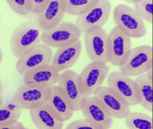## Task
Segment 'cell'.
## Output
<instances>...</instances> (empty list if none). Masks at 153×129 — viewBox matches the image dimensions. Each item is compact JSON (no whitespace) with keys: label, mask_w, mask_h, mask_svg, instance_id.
<instances>
[{"label":"cell","mask_w":153,"mask_h":129,"mask_svg":"<svg viewBox=\"0 0 153 129\" xmlns=\"http://www.w3.org/2000/svg\"><path fill=\"white\" fill-rule=\"evenodd\" d=\"M113 16L115 27L130 38H142L146 35L145 21L129 5L124 4L116 5Z\"/></svg>","instance_id":"cell-1"},{"label":"cell","mask_w":153,"mask_h":129,"mask_svg":"<svg viewBox=\"0 0 153 129\" xmlns=\"http://www.w3.org/2000/svg\"><path fill=\"white\" fill-rule=\"evenodd\" d=\"M42 32L35 20L26 21L18 26L11 35L10 42L14 56L18 59L27 51L40 44Z\"/></svg>","instance_id":"cell-2"},{"label":"cell","mask_w":153,"mask_h":129,"mask_svg":"<svg viewBox=\"0 0 153 129\" xmlns=\"http://www.w3.org/2000/svg\"><path fill=\"white\" fill-rule=\"evenodd\" d=\"M153 49L149 45H141L131 48L120 71L128 77H138L152 68Z\"/></svg>","instance_id":"cell-3"},{"label":"cell","mask_w":153,"mask_h":129,"mask_svg":"<svg viewBox=\"0 0 153 129\" xmlns=\"http://www.w3.org/2000/svg\"><path fill=\"white\" fill-rule=\"evenodd\" d=\"M81 33L75 23L63 22L53 28L42 31L41 40L51 48H59L79 40Z\"/></svg>","instance_id":"cell-4"},{"label":"cell","mask_w":153,"mask_h":129,"mask_svg":"<svg viewBox=\"0 0 153 129\" xmlns=\"http://www.w3.org/2000/svg\"><path fill=\"white\" fill-rule=\"evenodd\" d=\"M53 56L52 49L43 44H39L27 51L18 59L16 70L24 76L28 73L50 65Z\"/></svg>","instance_id":"cell-5"},{"label":"cell","mask_w":153,"mask_h":129,"mask_svg":"<svg viewBox=\"0 0 153 129\" xmlns=\"http://www.w3.org/2000/svg\"><path fill=\"white\" fill-rule=\"evenodd\" d=\"M109 72L106 63L97 62H91L82 70L79 78L85 97L94 95L102 87Z\"/></svg>","instance_id":"cell-6"},{"label":"cell","mask_w":153,"mask_h":129,"mask_svg":"<svg viewBox=\"0 0 153 129\" xmlns=\"http://www.w3.org/2000/svg\"><path fill=\"white\" fill-rule=\"evenodd\" d=\"M112 5L108 0H97L96 4L86 13L77 17L75 24L81 33L97 28H102L108 21Z\"/></svg>","instance_id":"cell-7"},{"label":"cell","mask_w":153,"mask_h":129,"mask_svg":"<svg viewBox=\"0 0 153 129\" xmlns=\"http://www.w3.org/2000/svg\"><path fill=\"white\" fill-rule=\"evenodd\" d=\"M107 86L130 107L139 104V95L135 81L119 71L108 75Z\"/></svg>","instance_id":"cell-8"},{"label":"cell","mask_w":153,"mask_h":129,"mask_svg":"<svg viewBox=\"0 0 153 129\" xmlns=\"http://www.w3.org/2000/svg\"><path fill=\"white\" fill-rule=\"evenodd\" d=\"M49 88L24 83L15 92L13 105L20 110H31L40 106L45 104Z\"/></svg>","instance_id":"cell-9"},{"label":"cell","mask_w":153,"mask_h":129,"mask_svg":"<svg viewBox=\"0 0 153 129\" xmlns=\"http://www.w3.org/2000/svg\"><path fill=\"white\" fill-rule=\"evenodd\" d=\"M131 49V39L114 27L108 34L107 55L108 62L120 67L124 62Z\"/></svg>","instance_id":"cell-10"},{"label":"cell","mask_w":153,"mask_h":129,"mask_svg":"<svg viewBox=\"0 0 153 129\" xmlns=\"http://www.w3.org/2000/svg\"><path fill=\"white\" fill-rule=\"evenodd\" d=\"M108 34L103 28L88 30L84 35V44L88 56L92 62H108Z\"/></svg>","instance_id":"cell-11"},{"label":"cell","mask_w":153,"mask_h":129,"mask_svg":"<svg viewBox=\"0 0 153 129\" xmlns=\"http://www.w3.org/2000/svg\"><path fill=\"white\" fill-rule=\"evenodd\" d=\"M85 119L101 129H109L113 124V117L94 96H85L80 107Z\"/></svg>","instance_id":"cell-12"},{"label":"cell","mask_w":153,"mask_h":129,"mask_svg":"<svg viewBox=\"0 0 153 129\" xmlns=\"http://www.w3.org/2000/svg\"><path fill=\"white\" fill-rule=\"evenodd\" d=\"M94 96L114 118L125 119L130 113L129 106L108 87H101L94 93Z\"/></svg>","instance_id":"cell-13"},{"label":"cell","mask_w":153,"mask_h":129,"mask_svg":"<svg viewBox=\"0 0 153 129\" xmlns=\"http://www.w3.org/2000/svg\"><path fill=\"white\" fill-rule=\"evenodd\" d=\"M58 85L71 104L74 111L80 110L85 97L79 82V74L72 70L63 71L60 74Z\"/></svg>","instance_id":"cell-14"},{"label":"cell","mask_w":153,"mask_h":129,"mask_svg":"<svg viewBox=\"0 0 153 129\" xmlns=\"http://www.w3.org/2000/svg\"><path fill=\"white\" fill-rule=\"evenodd\" d=\"M45 104L63 122L70 119L75 111L58 86L54 85L49 87Z\"/></svg>","instance_id":"cell-15"},{"label":"cell","mask_w":153,"mask_h":129,"mask_svg":"<svg viewBox=\"0 0 153 129\" xmlns=\"http://www.w3.org/2000/svg\"><path fill=\"white\" fill-rule=\"evenodd\" d=\"M65 14L64 0H49L46 8L35 20L40 30L45 31L60 24Z\"/></svg>","instance_id":"cell-16"},{"label":"cell","mask_w":153,"mask_h":129,"mask_svg":"<svg viewBox=\"0 0 153 129\" xmlns=\"http://www.w3.org/2000/svg\"><path fill=\"white\" fill-rule=\"evenodd\" d=\"M82 52L80 39L71 44L58 48L53 56L51 65L59 72L69 70L78 60Z\"/></svg>","instance_id":"cell-17"},{"label":"cell","mask_w":153,"mask_h":129,"mask_svg":"<svg viewBox=\"0 0 153 129\" xmlns=\"http://www.w3.org/2000/svg\"><path fill=\"white\" fill-rule=\"evenodd\" d=\"M59 72L51 64L34 70L23 76L25 84L49 88L59 81Z\"/></svg>","instance_id":"cell-18"},{"label":"cell","mask_w":153,"mask_h":129,"mask_svg":"<svg viewBox=\"0 0 153 129\" xmlns=\"http://www.w3.org/2000/svg\"><path fill=\"white\" fill-rule=\"evenodd\" d=\"M30 116L37 129H62L64 122L45 104L30 110Z\"/></svg>","instance_id":"cell-19"},{"label":"cell","mask_w":153,"mask_h":129,"mask_svg":"<svg viewBox=\"0 0 153 129\" xmlns=\"http://www.w3.org/2000/svg\"><path fill=\"white\" fill-rule=\"evenodd\" d=\"M139 95V104L148 112L153 111V82L146 74L137 77L135 80Z\"/></svg>","instance_id":"cell-20"},{"label":"cell","mask_w":153,"mask_h":129,"mask_svg":"<svg viewBox=\"0 0 153 129\" xmlns=\"http://www.w3.org/2000/svg\"><path fill=\"white\" fill-rule=\"evenodd\" d=\"M128 129H153V120L150 116L140 112L130 113L125 118Z\"/></svg>","instance_id":"cell-21"},{"label":"cell","mask_w":153,"mask_h":129,"mask_svg":"<svg viewBox=\"0 0 153 129\" xmlns=\"http://www.w3.org/2000/svg\"><path fill=\"white\" fill-rule=\"evenodd\" d=\"M97 0H64L65 13L72 16H82L88 12Z\"/></svg>","instance_id":"cell-22"},{"label":"cell","mask_w":153,"mask_h":129,"mask_svg":"<svg viewBox=\"0 0 153 129\" xmlns=\"http://www.w3.org/2000/svg\"><path fill=\"white\" fill-rule=\"evenodd\" d=\"M134 5V10L143 19L149 23L153 22V1L152 0H130L125 1Z\"/></svg>","instance_id":"cell-23"},{"label":"cell","mask_w":153,"mask_h":129,"mask_svg":"<svg viewBox=\"0 0 153 129\" xmlns=\"http://www.w3.org/2000/svg\"><path fill=\"white\" fill-rule=\"evenodd\" d=\"M20 115L21 110L14 105H0V126L16 122Z\"/></svg>","instance_id":"cell-24"},{"label":"cell","mask_w":153,"mask_h":129,"mask_svg":"<svg viewBox=\"0 0 153 129\" xmlns=\"http://www.w3.org/2000/svg\"><path fill=\"white\" fill-rule=\"evenodd\" d=\"M5 1L18 15L26 16L30 13V0H7Z\"/></svg>","instance_id":"cell-25"},{"label":"cell","mask_w":153,"mask_h":129,"mask_svg":"<svg viewBox=\"0 0 153 129\" xmlns=\"http://www.w3.org/2000/svg\"><path fill=\"white\" fill-rule=\"evenodd\" d=\"M65 129H101L86 119L73 121L66 126Z\"/></svg>","instance_id":"cell-26"},{"label":"cell","mask_w":153,"mask_h":129,"mask_svg":"<svg viewBox=\"0 0 153 129\" xmlns=\"http://www.w3.org/2000/svg\"><path fill=\"white\" fill-rule=\"evenodd\" d=\"M49 0H30V13L34 14H41L46 8Z\"/></svg>","instance_id":"cell-27"},{"label":"cell","mask_w":153,"mask_h":129,"mask_svg":"<svg viewBox=\"0 0 153 129\" xmlns=\"http://www.w3.org/2000/svg\"><path fill=\"white\" fill-rule=\"evenodd\" d=\"M25 128L23 124L18 121L10 124L0 126V129H25Z\"/></svg>","instance_id":"cell-28"},{"label":"cell","mask_w":153,"mask_h":129,"mask_svg":"<svg viewBox=\"0 0 153 129\" xmlns=\"http://www.w3.org/2000/svg\"><path fill=\"white\" fill-rule=\"evenodd\" d=\"M4 100V90H3V85H2L1 80L0 79V105H3Z\"/></svg>","instance_id":"cell-29"},{"label":"cell","mask_w":153,"mask_h":129,"mask_svg":"<svg viewBox=\"0 0 153 129\" xmlns=\"http://www.w3.org/2000/svg\"><path fill=\"white\" fill-rule=\"evenodd\" d=\"M2 59H3V53H2L1 48L0 47V64L2 62Z\"/></svg>","instance_id":"cell-30"},{"label":"cell","mask_w":153,"mask_h":129,"mask_svg":"<svg viewBox=\"0 0 153 129\" xmlns=\"http://www.w3.org/2000/svg\"><path fill=\"white\" fill-rule=\"evenodd\" d=\"M0 20H1V13H0Z\"/></svg>","instance_id":"cell-31"},{"label":"cell","mask_w":153,"mask_h":129,"mask_svg":"<svg viewBox=\"0 0 153 129\" xmlns=\"http://www.w3.org/2000/svg\"><path fill=\"white\" fill-rule=\"evenodd\" d=\"M25 129H29L28 128H25Z\"/></svg>","instance_id":"cell-32"}]
</instances>
